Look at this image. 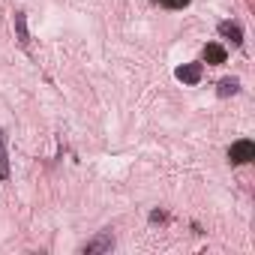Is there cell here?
<instances>
[{
	"label": "cell",
	"instance_id": "obj_1",
	"mask_svg": "<svg viewBox=\"0 0 255 255\" xmlns=\"http://www.w3.org/2000/svg\"><path fill=\"white\" fill-rule=\"evenodd\" d=\"M255 159V141L252 138H240L228 147V162L231 165H246Z\"/></svg>",
	"mask_w": 255,
	"mask_h": 255
},
{
	"label": "cell",
	"instance_id": "obj_2",
	"mask_svg": "<svg viewBox=\"0 0 255 255\" xmlns=\"http://www.w3.org/2000/svg\"><path fill=\"white\" fill-rule=\"evenodd\" d=\"M111 249H114V234L111 231H99L93 240L84 243V252L87 255H99V252H111Z\"/></svg>",
	"mask_w": 255,
	"mask_h": 255
},
{
	"label": "cell",
	"instance_id": "obj_3",
	"mask_svg": "<svg viewBox=\"0 0 255 255\" xmlns=\"http://www.w3.org/2000/svg\"><path fill=\"white\" fill-rule=\"evenodd\" d=\"M201 75H204V63H183V66H177V72H174V78L183 81V84H198Z\"/></svg>",
	"mask_w": 255,
	"mask_h": 255
},
{
	"label": "cell",
	"instance_id": "obj_4",
	"mask_svg": "<svg viewBox=\"0 0 255 255\" xmlns=\"http://www.w3.org/2000/svg\"><path fill=\"white\" fill-rule=\"evenodd\" d=\"M201 57H204V63L219 66V63H225V60H228V51H225L219 42H207V45H204V51H201Z\"/></svg>",
	"mask_w": 255,
	"mask_h": 255
},
{
	"label": "cell",
	"instance_id": "obj_5",
	"mask_svg": "<svg viewBox=\"0 0 255 255\" xmlns=\"http://www.w3.org/2000/svg\"><path fill=\"white\" fill-rule=\"evenodd\" d=\"M216 30H219V36L231 39V45H234V48H240V45H243V30H240V24H234V21H222Z\"/></svg>",
	"mask_w": 255,
	"mask_h": 255
},
{
	"label": "cell",
	"instance_id": "obj_6",
	"mask_svg": "<svg viewBox=\"0 0 255 255\" xmlns=\"http://www.w3.org/2000/svg\"><path fill=\"white\" fill-rule=\"evenodd\" d=\"M15 39H18V45H21L24 51L30 48V33H27V15H24L21 9L15 12Z\"/></svg>",
	"mask_w": 255,
	"mask_h": 255
},
{
	"label": "cell",
	"instance_id": "obj_7",
	"mask_svg": "<svg viewBox=\"0 0 255 255\" xmlns=\"http://www.w3.org/2000/svg\"><path fill=\"white\" fill-rule=\"evenodd\" d=\"M0 180H9V150H6V132H0Z\"/></svg>",
	"mask_w": 255,
	"mask_h": 255
},
{
	"label": "cell",
	"instance_id": "obj_8",
	"mask_svg": "<svg viewBox=\"0 0 255 255\" xmlns=\"http://www.w3.org/2000/svg\"><path fill=\"white\" fill-rule=\"evenodd\" d=\"M237 90H240V81H237V78H222V81H219V87H216L219 99H228V96H234Z\"/></svg>",
	"mask_w": 255,
	"mask_h": 255
},
{
	"label": "cell",
	"instance_id": "obj_9",
	"mask_svg": "<svg viewBox=\"0 0 255 255\" xmlns=\"http://www.w3.org/2000/svg\"><path fill=\"white\" fill-rule=\"evenodd\" d=\"M159 3H162L165 9H183V6L192 3V0H159Z\"/></svg>",
	"mask_w": 255,
	"mask_h": 255
},
{
	"label": "cell",
	"instance_id": "obj_10",
	"mask_svg": "<svg viewBox=\"0 0 255 255\" xmlns=\"http://www.w3.org/2000/svg\"><path fill=\"white\" fill-rule=\"evenodd\" d=\"M165 219H168V216H165L162 210H153V213H150V222H165Z\"/></svg>",
	"mask_w": 255,
	"mask_h": 255
}]
</instances>
